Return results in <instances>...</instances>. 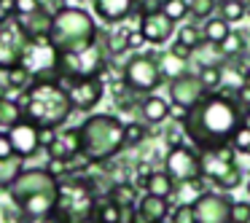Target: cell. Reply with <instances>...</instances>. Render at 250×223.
<instances>
[{"label":"cell","mask_w":250,"mask_h":223,"mask_svg":"<svg viewBox=\"0 0 250 223\" xmlns=\"http://www.w3.org/2000/svg\"><path fill=\"white\" fill-rule=\"evenodd\" d=\"M245 113L242 105L229 94H218V92H207L194 108L186 113L183 124V135L191 140V145L196 151H210V148H221V145H231L234 132L242 126Z\"/></svg>","instance_id":"obj_1"},{"label":"cell","mask_w":250,"mask_h":223,"mask_svg":"<svg viewBox=\"0 0 250 223\" xmlns=\"http://www.w3.org/2000/svg\"><path fill=\"white\" fill-rule=\"evenodd\" d=\"M24 119L38 124L41 129H60L73 116V102L67 97V86H62L60 78H43L33 81L24 89L22 102Z\"/></svg>","instance_id":"obj_2"},{"label":"cell","mask_w":250,"mask_h":223,"mask_svg":"<svg viewBox=\"0 0 250 223\" xmlns=\"http://www.w3.org/2000/svg\"><path fill=\"white\" fill-rule=\"evenodd\" d=\"M124 126L126 124H121V121L116 119V116H110V113L86 116L83 124L78 126V132H81V153L92 164L113 159L121 148H126Z\"/></svg>","instance_id":"obj_3"},{"label":"cell","mask_w":250,"mask_h":223,"mask_svg":"<svg viewBox=\"0 0 250 223\" xmlns=\"http://www.w3.org/2000/svg\"><path fill=\"white\" fill-rule=\"evenodd\" d=\"M49 38L54 41V46L60 51H76L97 41V24H94L89 11L67 6L60 14H54Z\"/></svg>","instance_id":"obj_4"},{"label":"cell","mask_w":250,"mask_h":223,"mask_svg":"<svg viewBox=\"0 0 250 223\" xmlns=\"http://www.w3.org/2000/svg\"><path fill=\"white\" fill-rule=\"evenodd\" d=\"M97 207V191L86 172H70L60 178V194H57V210L54 215L62 221L73 218H89Z\"/></svg>","instance_id":"obj_5"},{"label":"cell","mask_w":250,"mask_h":223,"mask_svg":"<svg viewBox=\"0 0 250 223\" xmlns=\"http://www.w3.org/2000/svg\"><path fill=\"white\" fill-rule=\"evenodd\" d=\"M60 62H62V51L46 35V38H30L27 41L19 65L30 73L33 81H43V78H60Z\"/></svg>","instance_id":"obj_6"},{"label":"cell","mask_w":250,"mask_h":223,"mask_svg":"<svg viewBox=\"0 0 250 223\" xmlns=\"http://www.w3.org/2000/svg\"><path fill=\"white\" fill-rule=\"evenodd\" d=\"M103 70H105V49L97 41L76 51H62L60 78H65L67 83L81 81V78H100Z\"/></svg>","instance_id":"obj_7"},{"label":"cell","mask_w":250,"mask_h":223,"mask_svg":"<svg viewBox=\"0 0 250 223\" xmlns=\"http://www.w3.org/2000/svg\"><path fill=\"white\" fill-rule=\"evenodd\" d=\"M30 35L24 33L19 17H14V14L0 17V70H11L22 62V51Z\"/></svg>","instance_id":"obj_8"},{"label":"cell","mask_w":250,"mask_h":223,"mask_svg":"<svg viewBox=\"0 0 250 223\" xmlns=\"http://www.w3.org/2000/svg\"><path fill=\"white\" fill-rule=\"evenodd\" d=\"M164 172L172 178L175 185L202 180V156H199V151L191 148V145L169 148L167 159H164Z\"/></svg>","instance_id":"obj_9"},{"label":"cell","mask_w":250,"mask_h":223,"mask_svg":"<svg viewBox=\"0 0 250 223\" xmlns=\"http://www.w3.org/2000/svg\"><path fill=\"white\" fill-rule=\"evenodd\" d=\"M57 188H60L57 175H51L43 167H33V169H22L17 175V180L8 185V194H11L14 204H19L33 194H46V191H57Z\"/></svg>","instance_id":"obj_10"},{"label":"cell","mask_w":250,"mask_h":223,"mask_svg":"<svg viewBox=\"0 0 250 223\" xmlns=\"http://www.w3.org/2000/svg\"><path fill=\"white\" fill-rule=\"evenodd\" d=\"M162 70H159V62L153 57H132L129 62L124 65V83L137 94H146V92H153L159 89L162 83Z\"/></svg>","instance_id":"obj_11"},{"label":"cell","mask_w":250,"mask_h":223,"mask_svg":"<svg viewBox=\"0 0 250 223\" xmlns=\"http://www.w3.org/2000/svg\"><path fill=\"white\" fill-rule=\"evenodd\" d=\"M234 148L231 145H221V148H210V151H202V178L212 180L215 185H221V180L226 175H231L237 167V159H234Z\"/></svg>","instance_id":"obj_12"},{"label":"cell","mask_w":250,"mask_h":223,"mask_svg":"<svg viewBox=\"0 0 250 223\" xmlns=\"http://www.w3.org/2000/svg\"><path fill=\"white\" fill-rule=\"evenodd\" d=\"M140 35L146 43H153V46H162L172 38L175 33V22L169 17H164L162 8H148L146 14L140 17Z\"/></svg>","instance_id":"obj_13"},{"label":"cell","mask_w":250,"mask_h":223,"mask_svg":"<svg viewBox=\"0 0 250 223\" xmlns=\"http://www.w3.org/2000/svg\"><path fill=\"white\" fill-rule=\"evenodd\" d=\"M105 94V83L100 78H81L67 83V97L73 102V110H94Z\"/></svg>","instance_id":"obj_14"},{"label":"cell","mask_w":250,"mask_h":223,"mask_svg":"<svg viewBox=\"0 0 250 223\" xmlns=\"http://www.w3.org/2000/svg\"><path fill=\"white\" fill-rule=\"evenodd\" d=\"M231 215V199L223 194H202L194 202L196 223H229Z\"/></svg>","instance_id":"obj_15"},{"label":"cell","mask_w":250,"mask_h":223,"mask_svg":"<svg viewBox=\"0 0 250 223\" xmlns=\"http://www.w3.org/2000/svg\"><path fill=\"white\" fill-rule=\"evenodd\" d=\"M8 140H11L14 145V153H17L19 159H33L35 153L41 151V126L33 124V121L22 119L17 126H11L8 129Z\"/></svg>","instance_id":"obj_16"},{"label":"cell","mask_w":250,"mask_h":223,"mask_svg":"<svg viewBox=\"0 0 250 223\" xmlns=\"http://www.w3.org/2000/svg\"><path fill=\"white\" fill-rule=\"evenodd\" d=\"M205 94H207V89L202 86L199 76H194V73H183L180 78L169 81V100H172L175 105H183L186 110L194 108Z\"/></svg>","instance_id":"obj_17"},{"label":"cell","mask_w":250,"mask_h":223,"mask_svg":"<svg viewBox=\"0 0 250 223\" xmlns=\"http://www.w3.org/2000/svg\"><path fill=\"white\" fill-rule=\"evenodd\" d=\"M49 159H57V162H70L73 156L81 153V132L76 129H65V132H57L54 142L46 148Z\"/></svg>","instance_id":"obj_18"},{"label":"cell","mask_w":250,"mask_h":223,"mask_svg":"<svg viewBox=\"0 0 250 223\" xmlns=\"http://www.w3.org/2000/svg\"><path fill=\"white\" fill-rule=\"evenodd\" d=\"M57 194H60V188L46 191V194H33L24 202H19L17 207H19V212H22L24 218H46V215H51V212L57 210Z\"/></svg>","instance_id":"obj_19"},{"label":"cell","mask_w":250,"mask_h":223,"mask_svg":"<svg viewBox=\"0 0 250 223\" xmlns=\"http://www.w3.org/2000/svg\"><path fill=\"white\" fill-rule=\"evenodd\" d=\"M92 3H94L97 17L108 24L124 22V19H129L132 11H135V0H92Z\"/></svg>","instance_id":"obj_20"},{"label":"cell","mask_w":250,"mask_h":223,"mask_svg":"<svg viewBox=\"0 0 250 223\" xmlns=\"http://www.w3.org/2000/svg\"><path fill=\"white\" fill-rule=\"evenodd\" d=\"M167 215H169V202L162 199V196L146 194L140 202H137L135 223H162Z\"/></svg>","instance_id":"obj_21"},{"label":"cell","mask_w":250,"mask_h":223,"mask_svg":"<svg viewBox=\"0 0 250 223\" xmlns=\"http://www.w3.org/2000/svg\"><path fill=\"white\" fill-rule=\"evenodd\" d=\"M19 22H22L24 33H27L30 38H46V35L51 33V22H54V14H51L49 8L41 6L35 14H30V17H22Z\"/></svg>","instance_id":"obj_22"},{"label":"cell","mask_w":250,"mask_h":223,"mask_svg":"<svg viewBox=\"0 0 250 223\" xmlns=\"http://www.w3.org/2000/svg\"><path fill=\"white\" fill-rule=\"evenodd\" d=\"M140 113L148 124H162L164 119H169V102L162 97H156V94H148L140 105Z\"/></svg>","instance_id":"obj_23"},{"label":"cell","mask_w":250,"mask_h":223,"mask_svg":"<svg viewBox=\"0 0 250 223\" xmlns=\"http://www.w3.org/2000/svg\"><path fill=\"white\" fill-rule=\"evenodd\" d=\"M146 194H151V196H162V199H169V196L175 194V183H172V178H169L167 172H151L146 178Z\"/></svg>","instance_id":"obj_24"},{"label":"cell","mask_w":250,"mask_h":223,"mask_svg":"<svg viewBox=\"0 0 250 223\" xmlns=\"http://www.w3.org/2000/svg\"><path fill=\"white\" fill-rule=\"evenodd\" d=\"M22 119H24V110H22V105H19L17 100L0 97V132L3 129L8 132L11 126H17Z\"/></svg>","instance_id":"obj_25"},{"label":"cell","mask_w":250,"mask_h":223,"mask_svg":"<svg viewBox=\"0 0 250 223\" xmlns=\"http://www.w3.org/2000/svg\"><path fill=\"white\" fill-rule=\"evenodd\" d=\"M229 33H231V27H229L226 19H207L205 27H202V38L210 46H221L229 38Z\"/></svg>","instance_id":"obj_26"},{"label":"cell","mask_w":250,"mask_h":223,"mask_svg":"<svg viewBox=\"0 0 250 223\" xmlns=\"http://www.w3.org/2000/svg\"><path fill=\"white\" fill-rule=\"evenodd\" d=\"M108 199L116 202L121 210H135V204H137V191H135V185H132V183H116L113 188L108 191Z\"/></svg>","instance_id":"obj_27"},{"label":"cell","mask_w":250,"mask_h":223,"mask_svg":"<svg viewBox=\"0 0 250 223\" xmlns=\"http://www.w3.org/2000/svg\"><path fill=\"white\" fill-rule=\"evenodd\" d=\"M159 62V70H162L164 78H169V81H175V78H180L186 73V60H180V57H175L172 51H167V54L162 57Z\"/></svg>","instance_id":"obj_28"},{"label":"cell","mask_w":250,"mask_h":223,"mask_svg":"<svg viewBox=\"0 0 250 223\" xmlns=\"http://www.w3.org/2000/svg\"><path fill=\"white\" fill-rule=\"evenodd\" d=\"M22 162L24 159L14 156V159H0V188H8V185L17 180V175L22 172Z\"/></svg>","instance_id":"obj_29"},{"label":"cell","mask_w":250,"mask_h":223,"mask_svg":"<svg viewBox=\"0 0 250 223\" xmlns=\"http://www.w3.org/2000/svg\"><path fill=\"white\" fill-rule=\"evenodd\" d=\"M121 207L116 204V202L105 199V202H97V207H94V221L97 223H121Z\"/></svg>","instance_id":"obj_30"},{"label":"cell","mask_w":250,"mask_h":223,"mask_svg":"<svg viewBox=\"0 0 250 223\" xmlns=\"http://www.w3.org/2000/svg\"><path fill=\"white\" fill-rule=\"evenodd\" d=\"M215 49H221V54L226 57V60H234V57H239V54H245V35H239V33H229V38L223 41L221 46H215Z\"/></svg>","instance_id":"obj_31"},{"label":"cell","mask_w":250,"mask_h":223,"mask_svg":"<svg viewBox=\"0 0 250 223\" xmlns=\"http://www.w3.org/2000/svg\"><path fill=\"white\" fill-rule=\"evenodd\" d=\"M162 14L164 17H169L172 22H180V19L188 17V3L186 0H162Z\"/></svg>","instance_id":"obj_32"},{"label":"cell","mask_w":250,"mask_h":223,"mask_svg":"<svg viewBox=\"0 0 250 223\" xmlns=\"http://www.w3.org/2000/svg\"><path fill=\"white\" fill-rule=\"evenodd\" d=\"M6 83L11 89H19V92H24V89L33 83V78H30V73L24 70L22 65H17V67H11V70H6Z\"/></svg>","instance_id":"obj_33"},{"label":"cell","mask_w":250,"mask_h":223,"mask_svg":"<svg viewBox=\"0 0 250 223\" xmlns=\"http://www.w3.org/2000/svg\"><path fill=\"white\" fill-rule=\"evenodd\" d=\"M199 81H202V86H205L207 92H212V89H218V86H221V81H223V73H221V67H215V65H207V67H202V73H199Z\"/></svg>","instance_id":"obj_34"},{"label":"cell","mask_w":250,"mask_h":223,"mask_svg":"<svg viewBox=\"0 0 250 223\" xmlns=\"http://www.w3.org/2000/svg\"><path fill=\"white\" fill-rule=\"evenodd\" d=\"M186 3H188V14L194 19H207L215 11V0H186Z\"/></svg>","instance_id":"obj_35"},{"label":"cell","mask_w":250,"mask_h":223,"mask_svg":"<svg viewBox=\"0 0 250 223\" xmlns=\"http://www.w3.org/2000/svg\"><path fill=\"white\" fill-rule=\"evenodd\" d=\"M245 14H248V3H223L221 6V19H226L229 24L245 19Z\"/></svg>","instance_id":"obj_36"},{"label":"cell","mask_w":250,"mask_h":223,"mask_svg":"<svg viewBox=\"0 0 250 223\" xmlns=\"http://www.w3.org/2000/svg\"><path fill=\"white\" fill-rule=\"evenodd\" d=\"M199 41H202V33L196 27H180L178 30V41H175V43H180V46H186V49L194 51L196 46H199Z\"/></svg>","instance_id":"obj_37"},{"label":"cell","mask_w":250,"mask_h":223,"mask_svg":"<svg viewBox=\"0 0 250 223\" xmlns=\"http://www.w3.org/2000/svg\"><path fill=\"white\" fill-rule=\"evenodd\" d=\"M41 6H43L41 0H11V14L22 19V17H30V14H35Z\"/></svg>","instance_id":"obj_38"},{"label":"cell","mask_w":250,"mask_h":223,"mask_svg":"<svg viewBox=\"0 0 250 223\" xmlns=\"http://www.w3.org/2000/svg\"><path fill=\"white\" fill-rule=\"evenodd\" d=\"M231 148H234V151H239V153H248V156H250V126H248V124H242L237 132H234Z\"/></svg>","instance_id":"obj_39"},{"label":"cell","mask_w":250,"mask_h":223,"mask_svg":"<svg viewBox=\"0 0 250 223\" xmlns=\"http://www.w3.org/2000/svg\"><path fill=\"white\" fill-rule=\"evenodd\" d=\"M229 223H250V202H231Z\"/></svg>","instance_id":"obj_40"},{"label":"cell","mask_w":250,"mask_h":223,"mask_svg":"<svg viewBox=\"0 0 250 223\" xmlns=\"http://www.w3.org/2000/svg\"><path fill=\"white\" fill-rule=\"evenodd\" d=\"M146 140V126L143 124H126L124 126V142L126 145H140Z\"/></svg>","instance_id":"obj_41"},{"label":"cell","mask_w":250,"mask_h":223,"mask_svg":"<svg viewBox=\"0 0 250 223\" xmlns=\"http://www.w3.org/2000/svg\"><path fill=\"white\" fill-rule=\"evenodd\" d=\"M169 218H172V223H196V218H194V204H178Z\"/></svg>","instance_id":"obj_42"},{"label":"cell","mask_w":250,"mask_h":223,"mask_svg":"<svg viewBox=\"0 0 250 223\" xmlns=\"http://www.w3.org/2000/svg\"><path fill=\"white\" fill-rule=\"evenodd\" d=\"M17 153H14V145L11 140H8V132L6 135H0V159H14Z\"/></svg>","instance_id":"obj_43"},{"label":"cell","mask_w":250,"mask_h":223,"mask_svg":"<svg viewBox=\"0 0 250 223\" xmlns=\"http://www.w3.org/2000/svg\"><path fill=\"white\" fill-rule=\"evenodd\" d=\"M41 3H43V8H49L51 14H60L62 8H67L65 0H41Z\"/></svg>","instance_id":"obj_44"},{"label":"cell","mask_w":250,"mask_h":223,"mask_svg":"<svg viewBox=\"0 0 250 223\" xmlns=\"http://www.w3.org/2000/svg\"><path fill=\"white\" fill-rule=\"evenodd\" d=\"M54 137H57L54 129H41V145H43V151L51 145V142H54Z\"/></svg>","instance_id":"obj_45"},{"label":"cell","mask_w":250,"mask_h":223,"mask_svg":"<svg viewBox=\"0 0 250 223\" xmlns=\"http://www.w3.org/2000/svg\"><path fill=\"white\" fill-rule=\"evenodd\" d=\"M169 51H172L175 57H180V60H188V57H191V49H186V46H180V43H175Z\"/></svg>","instance_id":"obj_46"},{"label":"cell","mask_w":250,"mask_h":223,"mask_svg":"<svg viewBox=\"0 0 250 223\" xmlns=\"http://www.w3.org/2000/svg\"><path fill=\"white\" fill-rule=\"evenodd\" d=\"M62 223H97V221H94V215H89V218H73V221H62Z\"/></svg>","instance_id":"obj_47"},{"label":"cell","mask_w":250,"mask_h":223,"mask_svg":"<svg viewBox=\"0 0 250 223\" xmlns=\"http://www.w3.org/2000/svg\"><path fill=\"white\" fill-rule=\"evenodd\" d=\"M221 3H248V0H221Z\"/></svg>","instance_id":"obj_48"},{"label":"cell","mask_w":250,"mask_h":223,"mask_svg":"<svg viewBox=\"0 0 250 223\" xmlns=\"http://www.w3.org/2000/svg\"><path fill=\"white\" fill-rule=\"evenodd\" d=\"M248 194H250V178H248Z\"/></svg>","instance_id":"obj_49"},{"label":"cell","mask_w":250,"mask_h":223,"mask_svg":"<svg viewBox=\"0 0 250 223\" xmlns=\"http://www.w3.org/2000/svg\"><path fill=\"white\" fill-rule=\"evenodd\" d=\"M248 86H250V70H248Z\"/></svg>","instance_id":"obj_50"},{"label":"cell","mask_w":250,"mask_h":223,"mask_svg":"<svg viewBox=\"0 0 250 223\" xmlns=\"http://www.w3.org/2000/svg\"><path fill=\"white\" fill-rule=\"evenodd\" d=\"M0 3H6V0H0Z\"/></svg>","instance_id":"obj_51"}]
</instances>
